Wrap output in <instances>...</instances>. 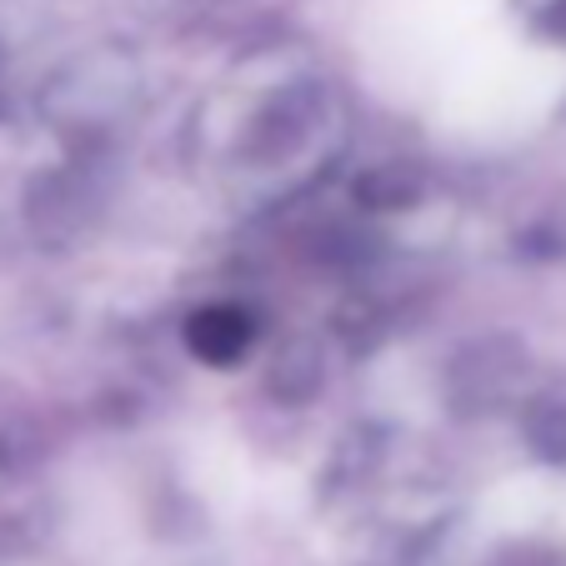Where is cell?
Returning a JSON list of instances; mask_svg holds the SVG:
<instances>
[{
  "label": "cell",
  "mask_w": 566,
  "mask_h": 566,
  "mask_svg": "<svg viewBox=\"0 0 566 566\" xmlns=\"http://www.w3.org/2000/svg\"><path fill=\"white\" fill-rule=\"evenodd\" d=\"M247 346V316L235 311H206L196 316V352H206L211 361H226Z\"/></svg>",
  "instance_id": "obj_1"
}]
</instances>
